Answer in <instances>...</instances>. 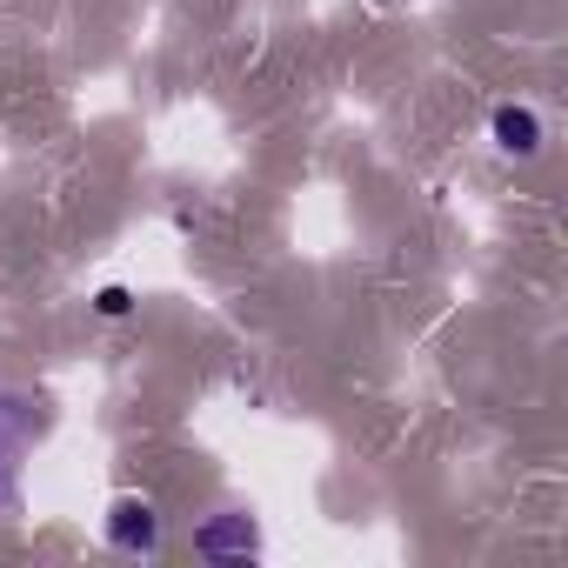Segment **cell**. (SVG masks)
<instances>
[{"mask_svg": "<svg viewBox=\"0 0 568 568\" xmlns=\"http://www.w3.org/2000/svg\"><path fill=\"white\" fill-rule=\"evenodd\" d=\"M495 148L501 154H535L541 148V121L528 108H495Z\"/></svg>", "mask_w": 568, "mask_h": 568, "instance_id": "obj_4", "label": "cell"}, {"mask_svg": "<svg viewBox=\"0 0 568 568\" xmlns=\"http://www.w3.org/2000/svg\"><path fill=\"white\" fill-rule=\"evenodd\" d=\"M28 435H34L28 402L0 395V501H8V488H14V455H21V442H28Z\"/></svg>", "mask_w": 568, "mask_h": 568, "instance_id": "obj_3", "label": "cell"}, {"mask_svg": "<svg viewBox=\"0 0 568 568\" xmlns=\"http://www.w3.org/2000/svg\"><path fill=\"white\" fill-rule=\"evenodd\" d=\"M108 541H114L121 555H154V548H161V515H154V501L121 495L114 515H108Z\"/></svg>", "mask_w": 568, "mask_h": 568, "instance_id": "obj_1", "label": "cell"}, {"mask_svg": "<svg viewBox=\"0 0 568 568\" xmlns=\"http://www.w3.org/2000/svg\"><path fill=\"white\" fill-rule=\"evenodd\" d=\"M101 315H128V288H108L101 295Z\"/></svg>", "mask_w": 568, "mask_h": 568, "instance_id": "obj_5", "label": "cell"}, {"mask_svg": "<svg viewBox=\"0 0 568 568\" xmlns=\"http://www.w3.org/2000/svg\"><path fill=\"white\" fill-rule=\"evenodd\" d=\"M194 548L214 561H247V555H261V528H254V515H214L194 535Z\"/></svg>", "mask_w": 568, "mask_h": 568, "instance_id": "obj_2", "label": "cell"}]
</instances>
